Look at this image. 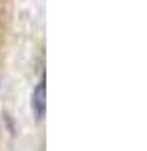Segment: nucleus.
<instances>
[{
    "mask_svg": "<svg viewBox=\"0 0 147 151\" xmlns=\"http://www.w3.org/2000/svg\"><path fill=\"white\" fill-rule=\"evenodd\" d=\"M32 109H34L36 119L45 117V111H46V81H45V77L40 79L38 87L34 89V93H32Z\"/></svg>",
    "mask_w": 147,
    "mask_h": 151,
    "instance_id": "nucleus-1",
    "label": "nucleus"
}]
</instances>
